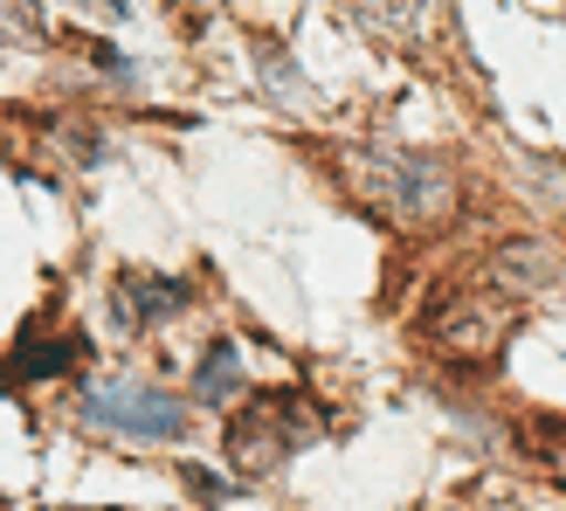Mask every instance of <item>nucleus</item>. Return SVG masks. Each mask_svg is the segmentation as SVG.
<instances>
[{"instance_id": "obj_5", "label": "nucleus", "mask_w": 566, "mask_h": 511, "mask_svg": "<svg viewBox=\"0 0 566 511\" xmlns=\"http://www.w3.org/2000/svg\"><path fill=\"white\" fill-rule=\"evenodd\" d=\"M229 387H235V346H214L201 366V401H229Z\"/></svg>"}, {"instance_id": "obj_3", "label": "nucleus", "mask_w": 566, "mask_h": 511, "mask_svg": "<svg viewBox=\"0 0 566 511\" xmlns=\"http://www.w3.org/2000/svg\"><path fill=\"white\" fill-rule=\"evenodd\" d=\"M353 8L374 21V28H387V35H421V21H429V0H353Z\"/></svg>"}, {"instance_id": "obj_4", "label": "nucleus", "mask_w": 566, "mask_h": 511, "mask_svg": "<svg viewBox=\"0 0 566 511\" xmlns=\"http://www.w3.org/2000/svg\"><path fill=\"white\" fill-rule=\"evenodd\" d=\"M76 353H83L76 338H63V346H35V353H28V359H14L8 374H14V380H42V374H63V366H70Z\"/></svg>"}, {"instance_id": "obj_1", "label": "nucleus", "mask_w": 566, "mask_h": 511, "mask_svg": "<svg viewBox=\"0 0 566 511\" xmlns=\"http://www.w3.org/2000/svg\"><path fill=\"white\" fill-rule=\"evenodd\" d=\"M83 421L125 436V442H174L180 436V401L146 387V380H91L83 387Z\"/></svg>"}, {"instance_id": "obj_6", "label": "nucleus", "mask_w": 566, "mask_h": 511, "mask_svg": "<svg viewBox=\"0 0 566 511\" xmlns=\"http://www.w3.org/2000/svg\"><path fill=\"white\" fill-rule=\"evenodd\" d=\"M8 28L21 42H42V8L35 0H0V35H8Z\"/></svg>"}, {"instance_id": "obj_2", "label": "nucleus", "mask_w": 566, "mask_h": 511, "mask_svg": "<svg viewBox=\"0 0 566 511\" xmlns=\"http://www.w3.org/2000/svg\"><path fill=\"white\" fill-rule=\"evenodd\" d=\"M180 304H187V283H180V277H146V270L118 277V319H125L132 332H138V325L174 319Z\"/></svg>"}]
</instances>
